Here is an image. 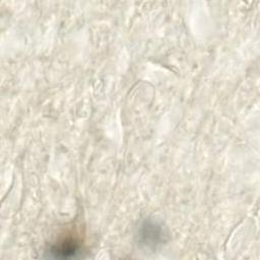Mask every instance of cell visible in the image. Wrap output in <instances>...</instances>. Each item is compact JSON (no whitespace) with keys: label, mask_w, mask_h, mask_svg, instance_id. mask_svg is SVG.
<instances>
[{"label":"cell","mask_w":260,"mask_h":260,"mask_svg":"<svg viewBox=\"0 0 260 260\" xmlns=\"http://www.w3.org/2000/svg\"><path fill=\"white\" fill-rule=\"evenodd\" d=\"M167 238L168 234L165 228L151 219L144 220L138 230L139 243L148 248H154L161 245L167 241Z\"/></svg>","instance_id":"1"},{"label":"cell","mask_w":260,"mask_h":260,"mask_svg":"<svg viewBox=\"0 0 260 260\" xmlns=\"http://www.w3.org/2000/svg\"><path fill=\"white\" fill-rule=\"evenodd\" d=\"M48 253L54 258H75L81 253V246L77 240L67 238L52 245Z\"/></svg>","instance_id":"2"}]
</instances>
